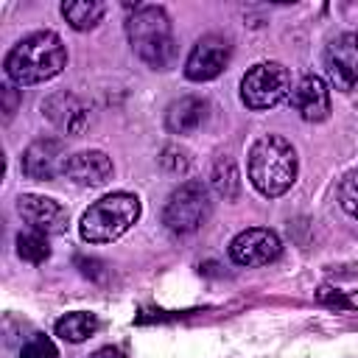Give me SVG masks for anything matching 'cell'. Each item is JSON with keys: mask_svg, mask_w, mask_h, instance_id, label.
Segmentation results:
<instances>
[{"mask_svg": "<svg viewBox=\"0 0 358 358\" xmlns=\"http://www.w3.org/2000/svg\"><path fill=\"white\" fill-rule=\"evenodd\" d=\"M210 185L224 201H235L241 193V173L232 157H218L210 171Z\"/></svg>", "mask_w": 358, "mask_h": 358, "instance_id": "obj_18", "label": "cell"}, {"mask_svg": "<svg viewBox=\"0 0 358 358\" xmlns=\"http://www.w3.org/2000/svg\"><path fill=\"white\" fill-rule=\"evenodd\" d=\"M291 95V73L280 62H257L241 78V101L255 109H271Z\"/></svg>", "mask_w": 358, "mask_h": 358, "instance_id": "obj_6", "label": "cell"}, {"mask_svg": "<svg viewBox=\"0 0 358 358\" xmlns=\"http://www.w3.org/2000/svg\"><path fill=\"white\" fill-rule=\"evenodd\" d=\"M20 358H59V352H56V347H53V341H50L48 336L36 333V336L20 350Z\"/></svg>", "mask_w": 358, "mask_h": 358, "instance_id": "obj_21", "label": "cell"}, {"mask_svg": "<svg viewBox=\"0 0 358 358\" xmlns=\"http://www.w3.org/2000/svg\"><path fill=\"white\" fill-rule=\"evenodd\" d=\"M42 115L67 137H81L90 129V106L73 92H53L42 101Z\"/></svg>", "mask_w": 358, "mask_h": 358, "instance_id": "obj_11", "label": "cell"}, {"mask_svg": "<svg viewBox=\"0 0 358 358\" xmlns=\"http://www.w3.org/2000/svg\"><path fill=\"white\" fill-rule=\"evenodd\" d=\"M338 204L347 215L358 218V171L344 173L341 185H338Z\"/></svg>", "mask_w": 358, "mask_h": 358, "instance_id": "obj_20", "label": "cell"}, {"mask_svg": "<svg viewBox=\"0 0 358 358\" xmlns=\"http://www.w3.org/2000/svg\"><path fill=\"white\" fill-rule=\"evenodd\" d=\"M17 213L28 224V229L42 232V235H62L67 229V210L50 199V196H36V193H22L17 199Z\"/></svg>", "mask_w": 358, "mask_h": 358, "instance_id": "obj_12", "label": "cell"}, {"mask_svg": "<svg viewBox=\"0 0 358 358\" xmlns=\"http://www.w3.org/2000/svg\"><path fill=\"white\" fill-rule=\"evenodd\" d=\"M246 173L252 187L260 196L277 199L288 193L291 185L296 182V173H299L296 148L282 134H260L249 148Z\"/></svg>", "mask_w": 358, "mask_h": 358, "instance_id": "obj_2", "label": "cell"}, {"mask_svg": "<svg viewBox=\"0 0 358 358\" xmlns=\"http://www.w3.org/2000/svg\"><path fill=\"white\" fill-rule=\"evenodd\" d=\"M291 103L308 123H322L330 117V87L322 76H302L291 90Z\"/></svg>", "mask_w": 358, "mask_h": 358, "instance_id": "obj_13", "label": "cell"}, {"mask_svg": "<svg viewBox=\"0 0 358 358\" xmlns=\"http://www.w3.org/2000/svg\"><path fill=\"white\" fill-rule=\"evenodd\" d=\"M210 117V103L199 95H182L165 109V129L171 134H193L199 131Z\"/></svg>", "mask_w": 358, "mask_h": 358, "instance_id": "obj_15", "label": "cell"}, {"mask_svg": "<svg viewBox=\"0 0 358 358\" xmlns=\"http://www.w3.org/2000/svg\"><path fill=\"white\" fill-rule=\"evenodd\" d=\"M90 358H126V355H123L117 347H101V350H98V352H92Z\"/></svg>", "mask_w": 358, "mask_h": 358, "instance_id": "obj_25", "label": "cell"}, {"mask_svg": "<svg viewBox=\"0 0 358 358\" xmlns=\"http://www.w3.org/2000/svg\"><path fill=\"white\" fill-rule=\"evenodd\" d=\"M210 213H213V199L207 185H201L199 179H187L168 196L162 207V224L176 235H190L207 224Z\"/></svg>", "mask_w": 358, "mask_h": 358, "instance_id": "obj_5", "label": "cell"}, {"mask_svg": "<svg viewBox=\"0 0 358 358\" xmlns=\"http://www.w3.org/2000/svg\"><path fill=\"white\" fill-rule=\"evenodd\" d=\"M319 302L330 305V308H358V294H344L338 288H319Z\"/></svg>", "mask_w": 358, "mask_h": 358, "instance_id": "obj_22", "label": "cell"}, {"mask_svg": "<svg viewBox=\"0 0 358 358\" xmlns=\"http://www.w3.org/2000/svg\"><path fill=\"white\" fill-rule=\"evenodd\" d=\"M140 210L143 207L134 193L126 190L109 193L90 204V210L81 215L78 232L87 243H112L137 224Z\"/></svg>", "mask_w": 358, "mask_h": 358, "instance_id": "obj_4", "label": "cell"}, {"mask_svg": "<svg viewBox=\"0 0 358 358\" xmlns=\"http://www.w3.org/2000/svg\"><path fill=\"white\" fill-rule=\"evenodd\" d=\"M126 36L131 50L151 67V70H168L176 59V42L173 28L159 6H137L126 20Z\"/></svg>", "mask_w": 358, "mask_h": 358, "instance_id": "obj_3", "label": "cell"}, {"mask_svg": "<svg viewBox=\"0 0 358 358\" xmlns=\"http://www.w3.org/2000/svg\"><path fill=\"white\" fill-rule=\"evenodd\" d=\"M106 6L98 0H64L62 3V17L67 20L70 28L76 31H90L101 22Z\"/></svg>", "mask_w": 358, "mask_h": 358, "instance_id": "obj_17", "label": "cell"}, {"mask_svg": "<svg viewBox=\"0 0 358 358\" xmlns=\"http://www.w3.org/2000/svg\"><path fill=\"white\" fill-rule=\"evenodd\" d=\"M159 159H162V168L171 171V173H185V171H187V154L179 151V148H173V145L165 148Z\"/></svg>", "mask_w": 358, "mask_h": 358, "instance_id": "obj_23", "label": "cell"}, {"mask_svg": "<svg viewBox=\"0 0 358 358\" xmlns=\"http://www.w3.org/2000/svg\"><path fill=\"white\" fill-rule=\"evenodd\" d=\"M282 252V243L277 238L274 229L266 227H249L243 232H238L229 241V257L238 266L246 268H257V266H268L271 260H277Z\"/></svg>", "mask_w": 358, "mask_h": 358, "instance_id": "obj_9", "label": "cell"}, {"mask_svg": "<svg viewBox=\"0 0 358 358\" xmlns=\"http://www.w3.org/2000/svg\"><path fill=\"white\" fill-rule=\"evenodd\" d=\"M67 64V48L53 31H34L6 53V76L17 87L50 81Z\"/></svg>", "mask_w": 358, "mask_h": 358, "instance_id": "obj_1", "label": "cell"}, {"mask_svg": "<svg viewBox=\"0 0 358 358\" xmlns=\"http://www.w3.org/2000/svg\"><path fill=\"white\" fill-rule=\"evenodd\" d=\"M324 73L338 92L358 90V34L347 31L324 48Z\"/></svg>", "mask_w": 358, "mask_h": 358, "instance_id": "obj_8", "label": "cell"}, {"mask_svg": "<svg viewBox=\"0 0 358 358\" xmlns=\"http://www.w3.org/2000/svg\"><path fill=\"white\" fill-rule=\"evenodd\" d=\"M229 59H232V45H229V39H224V36H218V34H207V36H201V39L190 48V53H187V59H185V76H187L190 81H196V84L213 81V78H218V76L227 70Z\"/></svg>", "mask_w": 358, "mask_h": 358, "instance_id": "obj_7", "label": "cell"}, {"mask_svg": "<svg viewBox=\"0 0 358 358\" xmlns=\"http://www.w3.org/2000/svg\"><path fill=\"white\" fill-rule=\"evenodd\" d=\"M64 165L67 151L56 137H39L22 151V173L34 182H53L59 173H64Z\"/></svg>", "mask_w": 358, "mask_h": 358, "instance_id": "obj_10", "label": "cell"}, {"mask_svg": "<svg viewBox=\"0 0 358 358\" xmlns=\"http://www.w3.org/2000/svg\"><path fill=\"white\" fill-rule=\"evenodd\" d=\"M53 330H56L59 338H64L70 344H81V341H87L98 330V316L87 313V310H73V313H64L53 324Z\"/></svg>", "mask_w": 358, "mask_h": 358, "instance_id": "obj_16", "label": "cell"}, {"mask_svg": "<svg viewBox=\"0 0 358 358\" xmlns=\"http://www.w3.org/2000/svg\"><path fill=\"white\" fill-rule=\"evenodd\" d=\"M64 176L81 187H101L112 179V159L98 148L76 151L67 157Z\"/></svg>", "mask_w": 358, "mask_h": 358, "instance_id": "obj_14", "label": "cell"}, {"mask_svg": "<svg viewBox=\"0 0 358 358\" xmlns=\"http://www.w3.org/2000/svg\"><path fill=\"white\" fill-rule=\"evenodd\" d=\"M0 98H3V112H6V120H11V115L17 112V103H20V92H17L11 84H6V87L0 90Z\"/></svg>", "mask_w": 358, "mask_h": 358, "instance_id": "obj_24", "label": "cell"}, {"mask_svg": "<svg viewBox=\"0 0 358 358\" xmlns=\"http://www.w3.org/2000/svg\"><path fill=\"white\" fill-rule=\"evenodd\" d=\"M17 255H20L22 260H28V263H42V260H48V257H50L48 235L34 232V229L20 232V235H17Z\"/></svg>", "mask_w": 358, "mask_h": 358, "instance_id": "obj_19", "label": "cell"}]
</instances>
